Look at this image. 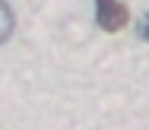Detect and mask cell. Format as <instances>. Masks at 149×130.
<instances>
[{
	"label": "cell",
	"instance_id": "obj_1",
	"mask_svg": "<svg viewBox=\"0 0 149 130\" xmlns=\"http://www.w3.org/2000/svg\"><path fill=\"white\" fill-rule=\"evenodd\" d=\"M130 13L120 0H95V22L102 32H120L127 26Z\"/></svg>",
	"mask_w": 149,
	"mask_h": 130
},
{
	"label": "cell",
	"instance_id": "obj_2",
	"mask_svg": "<svg viewBox=\"0 0 149 130\" xmlns=\"http://www.w3.org/2000/svg\"><path fill=\"white\" fill-rule=\"evenodd\" d=\"M0 10H3V41H10V35H13V10H10L6 0L0 3Z\"/></svg>",
	"mask_w": 149,
	"mask_h": 130
},
{
	"label": "cell",
	"instance_id": "obj_3",
	"mask_svg": "<svg viewBox=\"0 0 149 130\" xmlns=\"http://www.w3.org/2000/svg\"><path fill=\"white\" fill-rule=\"evenodd\" d=\"M136 35L149 41V13H143V16H140V22H136Z\"/></svg>",
	"mask_w": 149,
	"mask_h": 130
}]
</instances>
